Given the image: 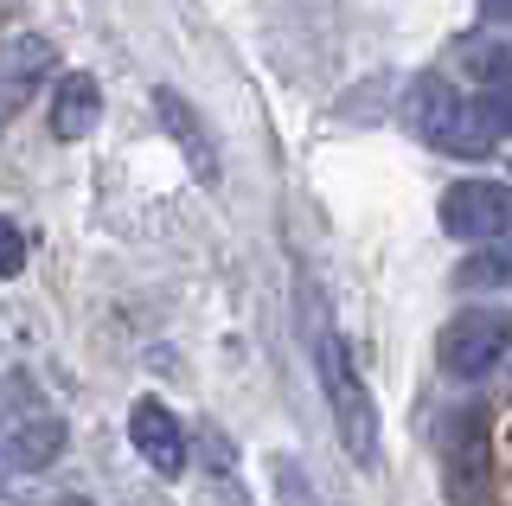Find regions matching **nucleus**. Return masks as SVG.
<instances>
[{
    "label": "nucleus",
    "instance_id": "nucleus-2",
    "mask_svg": "<svg viewBox=\"0 0 512 506\" xmlns=\"http://www.w3.org/2000/svg\"><path fill=\"white\" fill-rule=\"evenodd\" d=\"M404 122H410V135L423 141V148L455 154V161H468V154H487V148H493V135L480 129L474 103L461 97L448 77H436V71H423V77L404 90Z\"/></svg>",
    "mask_w": 512,
    "mask_h": 506
},
{
    "label": "nucleus",
    "instance_id": "nucleus-8",
    "mask_svg": "<svg viewBox=\"0 0 512 506\" xmlns=\"http://www.w3.org/2000/svg\"><path fill=\"white\" fill-rule=\"evenodd\" d=\"M154 116H160V129L173 135V148L186 154V167L199 173V180H218V154H212V141H205L199 109H192L180 90H154Z\"/></svg>",
    "mask_w": 512,
    "mask_h": 506
},
{
    "label": "nucleus",
    "instance_id": "nucleus-9",
    "mask_svg": "<svg viewBox=\"0 0 512 506\" xmlns=\"http://www.w3.org/2000/svg\"><path fill=\"white\" fill-rule=\"evenodd\" d=\"M205 506H250L244 474H237V449L218 430L205 436Z\"/></svg>",
    "mask_w": 512,
    "mask_h": 506
},
{
    "label": "nucleus",
    "instance_id": "nucleus-11",
    "mask_svg": "<svg viewBox=\"0 0 512 506\" xmlns=\"http://www.w3.org/2000/svg\"><path fill=\"white\" fill-rule=\"evenodd\" d=\"M461 58H468V77L480 90H512V45L474 39V45H461Z\"/></svg>",
    "mask_w": 512,
    "mask_h": 506
},
{
    "label": "nucleus",
    "instance_id": "nucleus-10",
    "mask_svg": "<svg viewBox=\"0 0 512 506\" xmlns=\"http://www.w3.org/2000/svg\"><path fill=\"white\" fill-rule=\"evenodd\" d=\"M461 289H512V231L493 237V244H480L474 263H461Z\"/></svg>",
    "mask_w": 512,
    "mask_h": 506
},
{
    "label": "nucleus",
    "instance_id": "nucleus-14",
    "mask_svg": "<svg viewBox=\"0 0 512 506\" xmlns=\"http://www.w3.org/2000/svg\"><path fill=\"white\" fill-rule=\"evenodd\" d=\"M26 270V231L13 218H0V276H20Z\"/></svg>",
    "mask_w": 512,
    "mask_h": 506
},
{
    "label": "nucleus",
    "instance_id": "nucleus-5",
    "mask_svg": "<svg viewBox=\"0 0 512 506\" xmlns=\"http://www.w3.org/2000/svg\"><path fill=\"white\" fill-rule=\"evenodd\" d=\"M52 77H58V52H52V39H39V33L7 39V52H0V122L20 116V109L32 103V90L52 84Z\"/></svg>",
    "mask_w": 512,
    "mask_h": 506
},
{
    "label": "nucleus",
    "instance_id": "nucleus-4",
    "mask_svg": "<svg viewBox=\"0 0 512 506\" xmlns=\"http://www.w3.org/2000/svg\"><path fill=\"white\" fill-rule=\"evenodd\" d=\"M436 218L455 244H493V237L512 231V186L506 180H461L442 193Z\"/></svg>",
    "mask_w": 512,
    "mask_h": 506
},
{
    "label": "nucleus",
    "instance_id": "nucleus-12",
    "mask_svg": "<svg viewBox=\"0 0 512 506\" xmlns=\"http://www.w3.org/2000/svg\"><path fill=\"white\" fill-rule=\"evenodd\" d=\"M269 474H276V500H282V506H320V494H314L308 474H301V462L276 455V462H269Z\"/></svg>",
    "mask_w": 512,
    "mask_h": 506
},
{
    "label": "nucleus",
    "instance_id": "nucleus-7",
    "mask_svg": "<svg viewBox=\"0 0 512 506\" xmlns=\"http://www.w3.org/2000/svg\"><path fill=\"white\" fill-rule=\"evenodd\" d=\"M96 116H103V90H96L90 71H58L52 77V135L58 141H84L96 129Z\"/></svg>",
    "mask_w": 512,
    "mask_h": 506
},
{
    "label": "nucleus",
    "instance_id": "nucleus-15",
    "mask_svg": "<svg viewBox=\"0 0 512 506\" xmlns=\"http://www.w3.org/2000/svg\"><path fill=\"white\" fill-rule=\"evenodd\" d=\"M480 13H487V20H500V26H506V20H512V0H480Z\"/></svg>",
    "mask_w": 512,
    "mask_h": 506
},
{
    "label": "nucleus",
    "instance_id": "nucleus-13",
    "mask_svg": "<svg viewBox=\"0 0 512 506\" xmlns=\"http://www.w3.org/2000/svg\"><path fill=\"white\" fill-rule=\"evenodd\" d=\"M474 116H480V129H487L493 141L512 135V90H480V97H474Z\"/></svg>",
    "mask_w": 512,
    "mask_h": 506
},
{
    "label": "nucleus",
    "instance_id": "nucleus-1",
    "mask_svg": "<svg viewBox=\"0 0 512 506\" xmlns=\"http://www.w3.org/2000/svg\"><path fill=\"white\" fill-rule=\"evenodd\" d=\"M314 372H320V391H327V410H333V430H340L346 455L359 468H378V404H372V391H365L352 340L327 321L320 302H314Z\"/></svg>",
    "mask_w": 512,
    "mask_h": 506
},
{
    "label": "nucleus",
    "instance_id": "nucleus-3",
    "mask_svg": "<svg viewBox=\"0 0 512 506\" xmlns=\"http://www.w3.org/2000/svg\"><path fill=\"white\" fill-rule=\"evenodd\" d=\"M506 359H512V308L474 302L436 334V366L455 378V385H480V378H493Z\"/></svg>",
    "mask_w": 512,
    "mask_h": 506
},
{
    "label": "nucleus",
    "instance_id": "nucleus-6",
    "mask_svg": "<svg viewBox=\"0 0 512 506\" xmlns=\"http://www.w3.org/2000/svg\"><path fill=\"white\" fill-rule=\"evenodd\" d=\"M128 442H135V455L154 474H180L186 468V423L173 417L160 398H141L135 410H128Z\"/></svg>",
    "mask_w": 512,
    "mask_h": 506
}]
</instances>
